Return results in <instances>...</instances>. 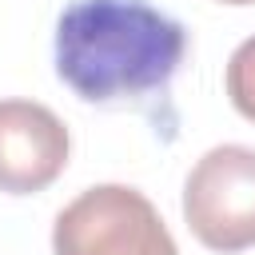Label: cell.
<instances>
[{"label":"cell","mask_w":255,"mask_h":255,"mask_svg":"<svg viewBox=\"0 0 255 255\" xmlns=\"http://www.w3.org/2000/svg\"><path fill=\"white\" fill-rule=\"evenodd\" d=\"M56 76L84 104L163 92L187 56V28L147 0H72L56 20Z\"/></svg>","instance_id":"6da1fadb"},{"label":"cell","mask_w":255,"mask_h":255,"mask_svg":"<svg viewBox=\"0 0 255 255\" xmlns=\"http://www.w3.org/2000/svg\"><path fill=\"white\" fill-rule=\"evenodd\" d=\"M56 255H179L155 203L128 183L80 191L52 227Z\"/></svg>","instance_id":"7a4b0ae2"},{"label":"cell","mask_w":255,"mask_h":255,"mask_svg":"<svg viewBox=\"0 0 255 255\" xmlns=\"http://www.w3.org/2000/svg\"><path fill=\"white\" fill-rule=\"evenodd\" d=\"M183 219L207 251L255 247V147L223 143L203 151L183 183Z\"/></svg>","instance_id":"3957f363"},{"label":"cell","mask_w":255,"mask_h":255,"mask_svg":"<svg viewBox=\"0 0 255 255\" xmlns=\"http://www.w3.org/2000/svg\"><path fill=\"white\" fill-rule=\"evenodd\" d=\"M68 128L36 100H0V191L36 195L68 167Z\"/></svg>","instance_id":"277c9868"},{"label":"cell","mask_w":255,"mask_h":255,"mask_svg":"<svg viewBox=\"0 0 255 255\" xmlns=\"http://www.w3.org/2000/svg\"><path fill=\"white\" fill-rule=\"evenodd\" d=\"M223 88H227V100L231 108L255 124V36H247L231 60H227V72H223Z\"/></svg>","instance_id":"5b68a950"},{"label":"cell","mask_w":255,"mask_h":255,"mask_svg":"<svg viewBox=\"0 0 255 255\" xmlns=\"http://www.w3.org/2000/svg\"><path fill=\"white\" fill-rule=\"evenodd\" d=\"M219 4H255V0H219Z\"/></svg>","instance_id":"8992f818"}]
</instances>
